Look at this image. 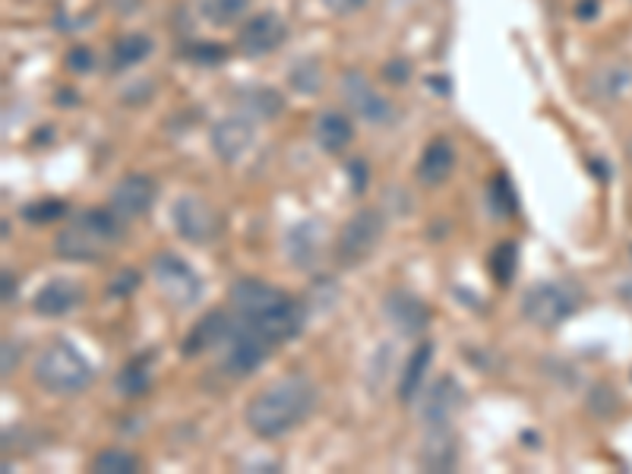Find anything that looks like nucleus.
<instances>
[{"label":"nucleus","instance_id":"nucleus-9","mask_svg":"<svg viewBox=\"0 0 632 474\" xmlns=\"http://www.w3.org/2000/svg\"><path fill=\"white\" fill-rule=\"evenodd\" d=\"M272 352V342L266 335H259L254 326L247 323H237L228 338V355H225V370L232 377H250L259 364L269 357Z\"/></svg>","mask_w":632,"mask_h":474},{"label":"nucleus","instance_id":"nucleus-11","mask_svg":"<svg viewBox=\"0 0 632 474\" xmlns=\"http://www.w3.org/2000/svg\"><path fill=\"white\" fill-rule=\"evenodd\" d=\"M156 193H159V187H156V181H152L149 174H127V177H120L118 184L111 187L108 206H111L124 222H130V218H140V215L152 209Z\"/></svg>","mask_w":632,"mask_h":474},{"label":"nucleus","instance_id":"nucleus-37","mask_svg":"<svg viewBox=\"0 0 632 474\" xmlns=\"http://www.w3.org/2000/svg\"><path fill=\"white\" fill-rule=\"evenodd\" d=\"M20 364V348L13 342H3V377L13 374V367Z\"/></svg>","mask_w":632,"mask_h":474},{"label":"nucleus","instance_id":"nucleus-29","mask_svg":"<svg viewBox=\"0 0 632 474\" xmlns=\"http://www.w3.org/2000/svg\"><path fill=\"white\" fill-rule=\"evenodd\" d=\"M118 389L127 396V399H137L142 396L146 389H149V360L146 357H137V360H130L124 370L118 374Z\"/></svg>","mask_w":632,"mask_h":474},{"label":"nucleus","instance_id":"nucleus-14","mask_svg":"<svg viewBox=\"0 0 632 474\" xmlns=\"http://www.w3.org/2000/svg\"><path fill=\"white\" fill-rule=\"evenodd\" d=\"M232 330H235L232 320H228L222 310H212V313H206L203 320H196V326L184 335L181 352H184V357H196L203 355V352L218 348V345H228Z\"/></svg>","mask_w":632,"mask_h":474},{"label":"nucleus","instance_id":"nucleus-3","mask_svg":"<svg viewBox=\"0 0 632 474\" xmlns=\"http://www.w3.org/2000/svg\"><path fill=\"white\" fill-rule=\"evenodd\" d=\"M32 377L51 396H79L83 389L93 386L95 367L76 345L54 342L51 348L39 355Z\"/></svg>","mask_w":632,"mask_h":474},{"label":"nucleus","instance_id":"nucleus-30","mask_svg":"<svg viewBox=\"0 0 632 474\" xmlns=\"http://www.w3.org/2000/svg\"><path fill=\"white\" fill-rule=\"evenodd\" d=\"M288 83L298 89L301 95H313L320 93V86H323V73H320V64L317 61H301L294 71L288 73Z\"/></svg>","mask_w":632,"mask_h":474},{"label":"nucleus","instance_id":"nucleus-27","mask_svg":"<svg viewBox=\"0 0 632 474\" xmlns=\"http://www.w3.org/2000/svg\"><path fill=\"white\" fill-rule=\"evenodd\" d=\"M515 269H518V247H515V240H500L491 254V279L506 288V284L513 282Z\"/></svg>","mask_w":632,"mask_h":474},{"label":"nucleus","instance_id":"nucleus-5","mask_svg":"<svg viewBox=\"0 0 632 474\" xmlns=\"http://www.w3.org/2000/svg\"><path fill=\"white\" fill-rule=\"evenodd\" d=\"M152 276H156V282L162 288L164 298H168L171 304H178V308L196 304L200 294H203V282H200L196 269H193L188 260H181L178 254H156Z\"/></svg>","mask_w":632,"mask_h":474},{"label":"nucleus","instance_id":"nucleus-13","mask_svg":"<svg viewBox=\"0 0 632 474\" xmlns=\"http://www.w3.org/2000/svg\"><path fill=\"white\" fill-rule=\"evenodd\" d=\"M212 152L222 159V162H237L240 155H247V149L254 146V123L247 115H232V118H222L210 133Z\"/></svg>","mask_w":632,"mask_h":474},{"label":"nucleus","instance_id":"nucleus-21","mask_svg":"<svg viewBox=\"0 0 632 474\" xmlns=\"http://www.w3.org/2000/svg\"><path fill=\"white\" fill-rule=\"evenodd\" d=\"M632 71L626 64H610V67H601V71L591 76V95L598 101H617L623 98L626 89H630Z\"/></svg>","mask_w":632,"mask_h":474},{"label":"nucleus","instance_id":"nucleus-10","mask_svg":"<svg viewBox=\"0 0 632 474\" xmlns=\"http://www.w3.org/2000/svg\"><path fill=\"white\" fill-rule=\"evenodd\" d=\"M342 95H345V101H349V108H352L354 115L361 120H367V123H389L393 115H396L393 105L376 93L374 86L367 83L364 73H345V76H342Z\"/></svg>","mask_w":632,"mask_h":474},{"label":"nucleus","instance_id":"nucleus-28","mask_svg":"<svg viewBox=\"0 0 632 474\" xmlns=\"http://www.w3.org/2000/svg\"><path fill=\"white\" fill-rule=\"evenodd\" d=\"M95 474H137L140 459L127 450H101L93 462Z\"/></svg>","mask_w":632,"mask_h":474},{"label":"nucleus","instance_id":"nucleus-12","mask_svg":"<svg viewBox=\"0 0 632 474\" xmlns=\"http://www.w3.org/2000/svg\"><path fill=\"white\" fill-rule=\"evenodd\" d=\"M383 316H386V323L398 330L401 335H421L427 326H430V308L424 304L418 294H411V291H389L386 298H383Z\"/></svg>","mask_w":632,"mask_h":474},{"label":"nucleus","instance_id":"nucleus-26","mask_svg":"<svg viewBox=\"0 0 632 474\" xmlns=\"http://www.w3.org/2000/svg\"><path fill=\"white\" fill-rule=\"evenodd\" d=\"M488 203H491V213L496 218H513L518 213V196H515L513 181L506 174H496L488 190Z\"/></svg>","mask_w":632,"mask_h":474},{"label":"nucleus","instance_id":"nucleus-35","mask_svg":"<svg viewBox=\"0 0 632 474\" xmlns=\"http://www.w3.org/2000/svg\"><path fill=\"white\" fill-rule=\"evenodd\" d=\"M345 171H349V181H352L354 193H361V190L367 187V177H371V174H367V165H364L361 159H354Z\"/></svg>","mask_w":632,"mask_h":474},{"label":"nucleus","instance_id":"nucleus-39","mask_svg":"<svg viewBox=\"0 0 632 474\" xmlns=\"http://www.w3.org/2000/svg\"><path fill=\"white\" fill-rule=\"evenodd\" d=\"M598 7H601V0H582V3L576 7V17H579V20H591V17H598Z\"/></svg>","mask_w":632,"mask_h":474},{"label":"nucleus","instance_id":"nucleus-8","mask_svg":"<svg viewBox=\"0 0 632 474\" xmlns=\"http://www.w3.org/2000/svg\"><path fill=\"white\" fill-rule=\"evenodd\" d=\"M178 235L190 244H210L212 237L222 231V218L212 209L206 200L200 196H181L171 209Z\"/></svg>","mask_w":632,"mask_h":474},{"label":"nucleus","instance_id":"nucleus-17","mask_svg":"<svg viewBox=\"0 0 632 474\" xmlns=\"http://www.w3.org/2000/svg\"><path fill=\"white\" fill-rule=\"evenodd\" d=\"M320 250H323V225L317 218H307L301 225L291 228L288 235V257L301 269H313L320 262Z\"/></svg>","mask_w":632,"mask_h":474},{"label":"nucleus","instance_id":"nucleus-31","mask_svg":"<svg viewBox=\"0 0 632 474\" xmlns=\"http://www.w3.org/2000/svg\"><path fill=\"white\" fill-rule=\"evenodd\" d=\"M64 215H67V203H61V200H39V203H29L23 209V218L32 225H47L54 218H64Z\"/></svg>","mask_w":632,"mask_h":474},{"label":"nucleus","instance_id":"nucleus-38","mask_svg":"<svg viewBox=\"0 0 632 474\" xmlns=\"http://www.w3.org/2000/svg\"><path fill=\"white\" fill-rule=\"evenodd\" d=\"M386 79L405 83V79H408V64H405V61H389V64H386Z\"/></svg>","mask_w":632,"mask_h":474},{"label":"nucleus","instance_id":"nucleus-1","mask_svg":"<svg viewBox=\"0 0 632 474\" xmlns=\"http://www.w3.org/2000/svg\"><path fill=\"white\" fill-rule=\"evenodd\" d=\"M317 386L307 377H285L276 379L272 386L259 389L250 399L244 421L257 433L259 440H276L285 437L288 430L301 427L317 408Z\"/></svg>","mask_w":632,"mask_h":474},{"label":"nucleus","instance_id":"nucleus-24","mask_svg":"<svg viewBox=\"0 0 632 474\" xmlns=\"http://www.w3.org/2000/svg\"><path fill=\"white\" fill-rule=\"evenodd\" d=\"M152 54V39L149 35H140V32H130L115 42V51H111V71H130L142 64L146 57Z\"/></svg>","mask_w":632,"mask_h":474},{"label":"nucleus","instance_id":"nucleus-33","mask_svg":"<svg viewBox=\"0 0 632 474\" xmlns=\"http://www.w3.org/2000/svg\"><path fill=\"white\" fill-rule=\"evenodd\" d=\"M190 57L193 61H200V64H222L225 61V47L218 45H196L193 51H190Z\"/></svg>","mask_w":632,"mask_h":474},{"label":"nucleus","instance_id":"nucleus-40","mask_svg":"<svg viewBox=\"0 0 632 474\" xmlns=\"http://www.w3.org/2000/svg\"><path fill=\"white\" fill-rule=\"evenodd\" d=\"M17 298V279L10 276V269H3V301L10 304Z\"/></svg>","mask_w":632,"mask_h":474},{"label":"nucleus","instance_id":"nucleus-34","mask_svg":"<svg viewBox=\"0 0 632 474\" xmlns=\"http://www.w3.org/2000/svg\"><path fill=\"white\" fill-rule=\"evenodd\" d=\"M137 282H140V279H137V272L124 269L118 279L111 282V288H108V291H111V294H118V298H127V294H130V291L137 288Z\"/></svg>","mask_w":632,"mask_h":474},{"label":"nucleus","instance_id":"nucleus-41","mask_svg":"<svg viewBox=\"0 0 632 474\" xmlns=\"http://www.w3.org/2000/svg\"><path fill=\"white\" fill-rule=\"evenodd\" d=\"M626 155H630V162H632V140H630V146H626Z\"/></svg>","mask_w":632,"mask_h":474},{"label":"nucleus","instance_id":"nucleus-18","mask_svg":"<svg viewBox=\"0 0 632 474\" xmlns=\"http://www.w3.org/2000/svg\"><path fill=\"white\" fill-rule=\"evenodd\" d=\"M459 405H462V386L452 377H443L433 383L430 396L424 399V418L430 427H446Z\"/></svg>","mask_w":632,"mask_h":474},{"label":"nucleus","instance_id":"nucleus-2","mask_svg":"<svg viewBox=\"0 0 632 474\" xmlns=\"http://www.w3.org/2000/svg\"><path fill=\"white\" fill-rule=\"evenodd\" d=\"M124 237V218L111 206L89 209L57 235V257L73 262H95L105 257L108 247H115Z\"/></svg>","mask_w":632,"mask_h":474},{"label":"nucleus","instance_id":"nucleus-20","mask_svg":"<svg viewBox=\"0 0 632 474\" xmlns=\"http://www.w3.org/2000/svg\"><path fill=\"white\" fill-rule=\"evenodd\" d=\"M313 137L320 142V149H326V152H342V149L354 140L352 118H345L342 111H323V115L317 118Z\"/></svg>","mask_w":632,"mask_h":474},{"label":"nucleus","instance_id":"nucleus-19","mask_svg":"<svg viewBox=\"0 0 632 474\" xmlns=\"http://www.w3.org/2000/svg\"><path fill=\"white\" fill-rule=\"evenodd\" d=\"M237 105H240V115H247V118L276 120L281 111H285V98H281L279 89H272V86L240 89V95H237Z\"/></svg>","mask_w":632,"mask_h":474},{"label":"nucleus","instance_id":"nucleus-25","mask_svg":"<svg viewBox=\"0 0 632 474\" xmlns=\"http://www.w3.org/2000/svg\"><path fill=\"white\" fill-rule=\"evenodd\" d=\"M247 7H250V0H203L200 13L210 25L225 29V25H235L247 13Z\"/></svg>","mask_w":632,"mask_h":474},{"label":"nucleus","instance_id":"nucleus-32","mask_svg":"<svg viewBox=\"0 0 632 474\" xmlns=\"http://www.w3.org/2000/svg\"><path fill=\"white\" fill-rule=\"evenodd\" d=\"M67 67H71L73 73H93V67H95L93 51L83 45L71 47V51H67Z\"/></svg>","mask_w":632,"mask_h":474},{"label":"nucleus","instance_id":"nucleus-15","mask_svg":"<svg viewBox=\"0 0 632 474\" xmlns=\"http://www.w3.org/2000/svg\"><path fill=\"white\" fill-rule=\"evenodd\" d=\"M456 168V149L446 137H433L424 146L421 159H418V181L427 187H440L443 181H449Z\"/></svg>","mask_w":632,"mask_h":474},{"label":"nucleus","instance_id":"nucleus-7","mask_svg":"<svg viewBox=\"0 0 632 474\" xmlns=\"http://www.w3.org/2000/svg\"><path fill=\"white\" fill-rule=\"evenodd\" d=\"M285 39H288V23L276 10H263V13H254L240 23L237 51L247 57H263V54H272Z\"/></svg>","mask_w":632,"mask_h":474},{"label":"nucleus","instance_id":"nucleus-22","mask_svg":"<svg viewBox=\"0 0 632 474\" xmlns=\"http://www.w3.org/2000/svg\"><path fill=\"white\" fill-rule=\"evenodd\" d=\"M430 357H433V345L430 342H421L411 357H408V367H405V377L398 383V399L408 405L415 402V396H418V389H421V379L427 374V367H430Z\"/></svg>","mask_w":632,"mask_h":474},{"label":"nucleus","instance_id":"nucleus-23","mask_svg":"<svg viewBox=\"0 0 632 474\" xmlns=\"http://www.w3.org/2000/svg\"><path fill=\"white\" fill-rule=\"evenodd\" d=\"M421 462L430 472H449L456 465V446H452V437L446 427H433V433L424 443Z\"/></svg>","mask_w":632,"mask_h":474},{"label":"nucleus","instance_id":"nucleus-16","mask_svg":"<svg viewBox=\"0 0 632 474\" xmlns=\"http://www.w3.org/2000/svg\"><path fill=\"white\" fill-rule=\"evenodd\" d=\"M79 301H83L79 284L71 282V279H51V282L39 288L32 308L42 316H67V313L79 308Z\"/></svg>","mask_w":632,"mask_h":474},{"label":"nucleus","instance_id":"nucleus-36","mask_svg":"<svg viewBox=\"0 0 632 474\" xmlns=\"http://www.w3.org/2000/svg\"><path fill=\"white\" fill-rule=\"evenodd\" d=\"M323 3H326L335 17H352V13H357L367 0H323Z\"/></svg>","mask_w":632,"mask_h":474},{"label":"nucleus","instance_id":"nucleus-4","mask_svg":"<svg viewBox=\"0 0 632 474\" xmlns=\"http://www.w3.org/2000/svg\"><path fill=\"white\" fill-rule=\"evenodd\" d=\"M579 294L563 282L532 284L522 298V313L532 326L538 330H557L576 310H579Z\"/></svg>","mask_w":632,"mask_h":474},{"label":"nucleus","instance_id":"nucleus-6","mask_svg":"<svg viewBox=\"0 0 632 474\" xmlns=\"http://www.w3.org/2000/svg\"><path fill=\"white\" fill-rule=\"evenodd\" d=\"M383 228H386V222H383V215L376 213V209H361V213H354L352 218L345 222L342 235H339V260L342 262L367 260V257L376 250L379 237H383Z\"/></svg>","mask_w":632,"mask_h":474}]
</instances>
